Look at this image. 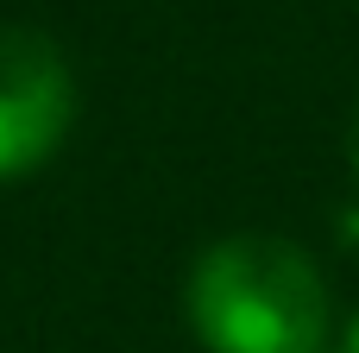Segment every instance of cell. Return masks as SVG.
I'll use <instances>...</instances> for the list:
<instances>
[{
	"label": "cell",
	"mask_w": 359,
	"mask_h": 353,
	"mask_svg": "<svg viewBox=\"0 0 359 353\" xmlns=\"http://www.w3.org/2000/svg\"><path fill=\"white\" fill-rule=\"evenodd\" d=\"M189 328L208 353H328V284L271 234L215 240L189 272Z\"/></svg>",
	"instance_id": "cell-1"
},
{
	"label": "cell",
	"mask_w": 359,
	"mask_h": 353,
	"mask_svg": "<svg viewBox=\"0 0 359 353\" xmlns=\"http://www.w3.org/2000/svg\"><path fill=\"white\" fill-rule=\"evenodd\" d=\"M76 120V82L44 32L0 25V183L57 158Z\"/></svg>",
	"instance_id": "cell-2"
},
{
	"label": "cell",
	"mask_w": 359,
	"mask_h": 353,
	"mask_svg": "<svg viewBox=\"0 0 359 353\" xmlns=\"http://www.w3.org/2000/svg\"><path fill=\"white\" fill-rule=\"evenodd\" d=\"M334 353H359V316H353V322H347V341H341V347H334Z\"/></svg>",
	"instance_id": "cell-3"
}]
</instances>
